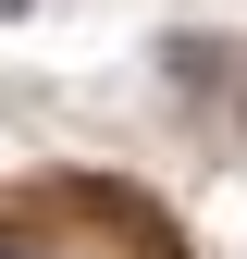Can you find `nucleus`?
<instances>
[{
  "label": "nucleus",
  "mask_w": 247,
  "mask_h": 259,
  "mask_svg": "<svg viewBox=\"0 0 247 259\" xmlns=\"http://www.w3.org/2000/svg\"><path fill=\"white\" fill-rule=\"evenodd\" d=\"M0 259H13V247H0Z\"/></svg>",
  "instance_id": "1"
}]
</instances>
